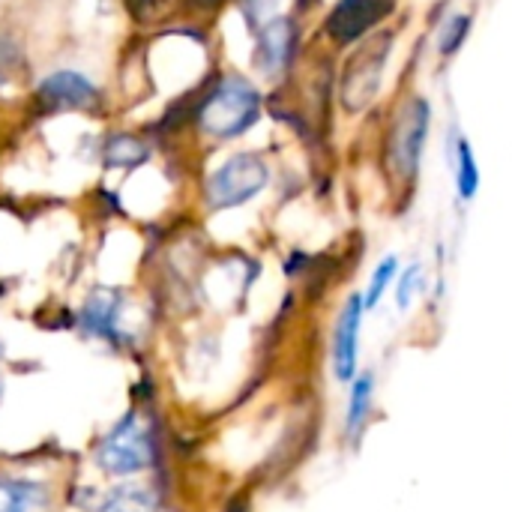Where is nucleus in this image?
<instances>
[{"mask_svg":"<svg viewBox=\"0 0 512 512\" xmlns=\"http://www.w3.org/2000/svg\"><path fill=\"white\" fill-rule=\"evenodd\" d=\"M195 3H201V6H222L225 0H195Z\"/></svg>","mask_w":512,"mask_h":512,"instance_id":"nucleus-20","label":"nucleus"},{"mask_svg":"<svg viewBox=\"0 0 512 512\" xmlns=\"http://www.w3.org/2000/svg\"><path fill=\"white\" fill-rule=\"evenodd\" d=\"M36 96H39V105L45 111H81V108H90L96 102L99 90L81 72L63 69V72L48 75L39 84Z\"/></svg>","mask_w":512,"mask_h":512,"instance_id":"nucleus-8","label":"nucleus"},{"mask_svg":"<svg viewBox=\"0 0 512 512\" xmlns=\"http://www.w3.org/2000/svg\"><path fill=\"white\" fill-rule=\"evenodd\" d=\"M150 156L147 144L135 135H114L108 144H105V162L111 168H135L141 165L144 159Z\"/></svg>","mask_w":512,"mask_h":512,"instance_id":"nucleus-16","label":"nucleus"},{"mask_svg":"<svg viewBox=\"0 0 512 512\" xmlns=\"http://www.w3.org/2000/svg\"><path fill=\"white\" fill-rule=\"evenodd\" d=\"M384 57H387V45H381V51H375L372 42H369V45L354 57V63L348 66L342 96H345V105H348L351 111H360L369 99H375L378 84H381Z\"/></svg>","mask_w":512,"mask_h":512,"instance_id":"nucleus-9","label":"nucleus"},{"mask_svg":"<svg viewBox=\"0 0 512 512\" xmlns=\"http://www.w3.org/2000/svg\"><path fill=\"white\" fill-rule=\"evenodd\" d=\"M429 126H432V108L423 96H411L390 132V168L396 171V177L402 180H414L423 162V150H426V138H429Z\"/></svg>","mask_w":512,"mask_h":512,"instance_id":"nucleus-4","label":"nucleus"},{"mask_svg":"<svg viewBox=\"0 0 512 512\" xmlns=\"http://www.w3.org/2000/svg\"><path fill=\"white\" fill-rule=\"evenodd\" d=\"M117 318H120V294L117 291H96L81 312V324L102 339L117 336Z\"/></svg>","mask_w":512,"mask_h":512,"instance_id":"nucleus-12","label":"nucleus"},{"mask_svg":"<svg viewBox=\"0 0 512 512\" xmlns=\"http://www.w3.org/2000/svg\"><path fill=\"white\" fill-rule=\"evenodd\" d=\"M96 512H159V495L150 486L123 483L102 498Z\"/></svg>","mask_w":512,"mask_h":512,"instance_id":"nucleus-13","label":"nucleus"},{"mask_svg":"<svg viewBox=\"0 0 512 512\" xmlns=\"http://www.w3.org/2000/svg\"><path fill=\"white\" fill-rule=\"evenodd\" d=\"M48 489L24 477H0V512H45Z\"/></svg>","mask_w":512,"mask_h":512,"instance_id":"nucleus-11","label":"nucleus"},{"mask_svg":"<svg viewBox=\"0 0 512 512\" xmlns=\"http://www.w3.org/2000/svg\"><path fill=\"white\" fill-rule=\"evenodd\" d=\"M363 294H351L336 318L333 327V375L342 384H351L360 372V330H363Z\"/></svg>","mask_w":512,"mask_h":512,"instance_id":"nucleus-5","label":"nucleus"},{"mask_svg":"<svg viewBox=\"0 0 512 512\" xmlns=\"http://www.w3.org/2000/svg\"><path fill=\"white\" fill-rule=\"evenodd\" d=\"M453 162H456V195H459V201H474L480 192V165H477L474 147L465 135L456 138Z\"/></svg>","mask_w":512,"mask_h":512,"instance_id":"nucleus-14","label":"nucleus"},{"mask_svg":"<svg viewBox=\"0 0 512 512\" xmlns=\"http://www.w3.org/2000/svg\"><path fill=\"white\" fill-rule=\"evenodd\" d=\"M423 291H426V267L420 261L399 270V279H396V306H399V312H408Z\"/></svg>","mask_w":512,"mask_h":512,"instance_id":"nucleus-17","label":"nucleus"},{"mask_svg":"<svg viewBox=\"0 0 512 512\" xmlns=\"http://www.w3.org/2000/svg\"><path fill=\"white\" fill-rule=\"evenodd\" d=\"M270 183V168L258 153H237L225 159L207 180V204L213 210H231L255 195Z\"/></svg>","mask_w":512,"mask_h":512,"instance_id":"nucleus-3","label":"nucleus"},{"mask_svg":"<svg viewBox=\"0 0 512 512\" xmlns=\"http://www.w3.org/2000/svg\"><path fill=\"white\" fill-rule=\"evenodd\" d=\"M261 117V93L243 75H225L201 105V126L219 141L240 138Z\"/></svg>","mask_w":512,"mask_h":512,"instance_id":"nucleus-1","label":"nucleus"},{"mask_svg":"<svg viewBox=\"0 0 512 512\" xmlns=\"http://www.w3.org/2000/svg\"><path fill=\"white\" fill-rule=\"evenodd\" d=\"M156 459V441L150 429L141 423V417L126 414L111 426V432L99 441L96 462L111 477H132L144 468H150Z\"/></svg>","mask_w":512,"mask_h":512,"instance_id":"nucleus-2","label":"nucleus"},{"mask_svg":"<svg viewBox=\"0 0 512 512\" xmlns=\"http://www.w3.org/2000/svg\"><path fill=\"white\" fill-rule=\"evenodd\" d=\"M264 3H273V0H252V6H255V9H264Z\"/></svg>","mask_w":512,"mask_h":512,"instance_id":"nucleus-21","label":"nucleus"},{"mask_svg":"<svg viewBox=\"0 0 512 512\" xmlns=\"http://www.w3.org/2000/svg\"><path fill=\"white\" fill-rule=\"evenodd\" d=\"M297 48V24L285 15L270 18L258 30V45H255V66L264 75H279L288 69L291 57Z\"/></svg>","mask_w":512,"mask_h":512,"instance_id":"nucleus-7","label":"nucleus"},{"mask_svg":"<svg viewBox=\"0 0 512 512\" xmlns=\"http://www.w3.org/2000/svg\"><path fill=\"white\" fill-rule=\"evenodd\" d=\"M471 27H474V18L471 15H465V12H459V15H453V18H447L444 21V27H441V36H438V51L441 54H456L462 45H465V39H468V33H471Z\"/></svg>","mask_w":512,"mask_h":512,"instance_id":"nucleus-18","label":"nucleus"},{"mask_svg":"<svg viewBox=\"0 0 512 512\" xmlns=\"http://www.w3.org/2000/svg\"><path fill=\"white\" fill-rule=\"evenodd\" d=\"M372 408H375V372H357V378L351 381V393H348V408H345V435L348 441H357L369 420H372Z\"/></svg>","mask_w":512,"mask_h":512,"instance_id":"nucleus-10","label":"nucleus"},{"mask_svg":"<svg viewBox=\"0 0 512 512\" xmlns=\"http://www.w3.org/2000/svg\"><path fill=\"white\" fill-rule=\"evenodd\" d=\"M396 9V0H339L327 18V30L339 45H351L384 21Z\"/></svg>","mask_w":512,"mask_h":512,"instance_id":"nucleus-6","label":"nucleus"},{"mask_svg":"<svg viewBox=\"0 0 512 512\" xmlns=\"http://www.w3.org/2000/svg\"><path fill=\"white\" fill-rule=\"evenodd\" d=\"M171 0H126V9L138 18V21H156Z\"/></svg>","mask_w":512,"mask_h":512,"instance_id":"nucleus-19","label":"nucleus"},{"mask_svg":"<svg viewBox=\"0 0 512 512\" xmlns=\"http://www.w3.org/2000/svg\"><path fill=\"white\" fill-rule=\"evenodd\" d=\"M399 270H402L399 255H384V258L375 264V270H372V276H369V285H366V291H363V309H366V312H372V309L381 306V300L387 297L390 285H396Z\"/></svg>","mask_w":512,"mask_h":512,"instance_id":"nucleus-15","label":"nucleus"}]
</instances>
